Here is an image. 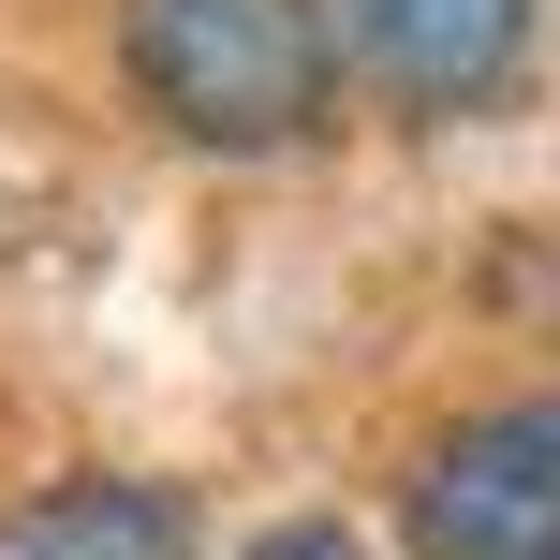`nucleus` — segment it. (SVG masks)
Instances as JSON below:
<instances>
[{
    "mask_svg": "<svg viewBox=\"0 0 560 560\" xmlns=\"http://www.w3.org/2000/svg\"><path fill=\"white\" fill-rule=\"evenodd\" d=\"M0 560H207V532H192V487L163 472H59L0 502Z\"/></svg>",
    "mask_w": 560,
    "mask_h": 560,
    "instance_id": "obj_4",
    "label": "nucleus"
},
{
    "mask_svg": "<svg viewBox=\"0 0 560 560\" xmlns=\"http://www.w3.org/2000/svg\"><path fill=\"white\" fill-rule=\"evenodd\" d=\"M118 74L177 148H310L339 118V30L325 0H118Z\"/></svg>",
    "mask_w": 560,
    "mask_h": 560,
    "instance_id": "obj_1",
    "label": "nucleus"
},
{
    "mask_svg": "<svg viewBox=\"0 0 560 560\" xmlns=\"http://www.w3.org/2000/svg\"><path fill=\"white\" fill-rule=\"evenodd\" d=\"M325 30L398 118H472L532 74V0H325Z\"/></svg>",
    "mask_w": 560,
    "mask_h": 560,
    "instance_id": "obj_3",
    "label": "nucleus"
},
{
    "mask_svg": "<svg viewBox=\"0 0 560 560\" xmlns=\"http://www.w3.org/2000/svg\"><path fill=\"white\" fill-rule=\"evenodd\" d=\"M398 546L413 560H560V384L472 398L428 428L398 472Z\"/></svg>",
    "mask_w": 560,
    "mask_h": 560,
    "instance_id": "obj_2",
    "label": "nucleus"
},
{
    "mask_svg": "<svg viewBox=\"0 0 560 560\" xmlns=\"http://www.w3.org/2000/svg\"><path fill=\"white\" fill-rule=\"evenodd\" d=\"M236 560H384V546H369L354 516H280V532H252Z\"/></svg>",
    "mask_w": 560,
    "mask_h": 560,
    "instance_id": "obj_5",
    "label": "nucleus"
}]
</instances>
